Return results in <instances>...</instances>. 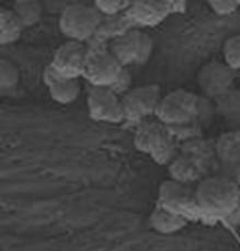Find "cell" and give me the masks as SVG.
I'll use <instances>...</instances> for the list:
<instances>
[{
    "mask_svg": "<svg viewBox=\"0 0 240 251\" xmlns=\"http://www.w3.org/2000/svg\"><path fill=\"white\" fill-rule=\"evenodd\" d=\"M196 207L210 215L227 216L240 205L239 185L228 176H209L195 188Z\"/></svg>",
    "mask_w": 240,
    "mask_h": 251,
    "instance_id": "cell-1",
    "label": "cell"
},
{
    "mask_svg": "<svg viewBox=\"0 0 240 251\" xmlns=\"http://www.w3.org/2000/svg\"><path fill=\"white\" fill-rule=\"evenodd\" d=\"M198 113V98L190 91L177 89L161 98L155 115L166 126L180 127L190 124Z\"/></svg>",
    "mask_w": 240,
    "mask_h": 251,
    "instance_id": "cell-2",
    "label": "cell"
},
{
    "mask_svg": "<svg viewBox=\"0 0 240 251\" xmlns=\"http://www.w3.org/2000/svg\"><path fill=\"white\" fill-rule=\"evenodd\" d=\"M102 15L95 6L72 3L64 8L58 25L62 33L71 41L82 42L90 38L98 29Z\"/></svg>",
    "mask_w": 240,
    "mask_h": 251,
    "instance_id": "cell-3",
    "label": "cell"
},
{
    "mask_svg": "<svg viewBox=\"0 0 240 251\" xmlns=\"http://www.w3.org/2000/svg\"><path fill=\"white\" fill-rule=\"evenodd\" d=\"M110 52L123 67L133 63L144 64L151 56L153 40L138 30H128L111 42Z\"/></svg>",
    "mask_w": 240,
    "mask_h": 251,
    "instance_id": "cell-4",
    "label": "cell"
},
{
    "mask_svg": "<svg viewBox=\"0 0 240 251\" xmlns=\"http://www.w3.org/2000/svg\"><path fill=\"white\" fill-rule=\"evenodd\" d=\"M134 145L157 161H163L170 155L171 137L166 129V125L154 121H143L134 135Z\"/></svg>",
    "mask_w": 240,
    "mask_h": 251,
    "instance_id": "cell-5",
    "label": "cell"
},
{
    "mask_svg": "<svg viewBox=\"0 0 240 251\" xmlns=\"http://www.w3.org/2000/svg\"><path fill=\"white\" fill-rule=\"evenodd\" d=\"M88 111L92 119L99 122L117 124L125 120L122 99L109 87H95L88 91Z\"/></svg>",
    "mask_w": 240,
    "mask_h": 251,
    "instance_id": "cell-6",
    "label": "cell"
},
{
    "mask_svg": "<svg viewBox=\"0 0 240 251\" xmlns=\"http://www.w3.org/2000/svg\"><path fill=\"white\" fill-rule=\"evenodd\" d=\"M161 98L160 87L154 83L133 88L122 98L125 120L143 121L156 114Z\"/></svg>",
    "mask_w": 240,
    "mask_h": 251,
    "instance_id": "cell-7",
    "label": "cell"
},
{
    "mask_svg": "<svg viewBox=\"0 0 240 251\" xmlns=\"http://www.w3.org/2000/svg\"><path fill=\"white\" fill-rule=\"evenodd\" d=\"M235 71L225 63L210 62L197 74V83L202 94L210 99H218L233 89Z\"/></svg>",
    "mask_w": 240,
    "mask_h": 251,
    "instance_id": "cell-8",
    "label": "cell"
},
{
    "mask_svg": "<svg viewBox=\"0 0 240 251\" xmlns=\"http://www.w3.org/2000/svg\"><path fill=\"white\" fill-rule=\"evenodd\" d=\"M89 56L87 46L82 42L68 41L55 50L50 65L65 77L78 78L84 76Z\"/></svg>",
    "mask_w": 240,
    "mask_h": 251,
    "instance_id": "cell-9",
    "label": "cell"
},
{
    "mask_svg": "<svg viewBox=\"0 0 240 251\" xmlns=\"http://www.w3.org/2000/svg\"><path fill=\"white\" fill-rule=\"evenodd\" d=\"M124 67L111 52H98L89 56L84 77L95 87H112Z\"/></svg>",
    "mask_w": 240,
    "mask_h": 251,
    "instance_id": "cell-10",
    "label": "cell"
},
{
    "mask_svg": "<svg viewBox=\"0 0 240 251\" xmlns=\"http://www.w3.org/2000/svg\"><path fill=\"white\" fill-rule=\"evenodd\" d=\"M158 205L183 214L193 206L196 207L195 189L182 181L166 180L158 189Z\"/></svg>",
    "mask_w": 240,
    "mask_h": 251,
    "instance_id": "cell-11",
    "label": "cell"
},
{
    "mask_svg": "<svg viewBox=\"0 0 240 251\" xmlns=\"http://www.w3.org/2000/svg\"><path fill=\"white\" fill-rule=\"evenodd\" d=\"M43 80L48 87L50 98L59 104L72 103L81 91L78 78L65 77L50 64L44 69Z\"/></svg>",
    "mask_w": 240,
    "mask_h": 251,
    "instance_id": "cell-12",
    "label": "cell"
},
{
    "mask_svg": "<svg viewBox=\"0 0 240 251\" xmlns=\"http://www.w3.org/2000/svg\"><path fill=\"white\" fill-rule=\"evenodd\" d=\"M216 154L228 173V178L240 180V131H232L221 135L216 144Z\"/></svg>",
    "mask_w": 240,
    "mask_h": 251,
    "instance_id": "cell-13",
    "label": "cell"
},
{
    "mask_svg": "<svg viewBox=\"0 0 240 251\" xmlns=\"http://www.w3.org/2000/svg\"><path fill=\"white\" fill-rule=\"evenodd\" d=\"M149 224L158 234L171 235L183 229L188 221L183 214L157 205L149 215Z\"/></svg>",
    "mask_w": 240,
    "mask_h": 251,
    "instance_id": "cell-14",
    "label": "cell"
},
{
    "mask_svg": "<svg viewBox=\"0 0 240 251\" xmlns=\"http://www.w3.org/2000/svg\"><path fill=\"white\" fill-rule=\"evenodd\" d=\"M25 27L12 9H0V44L9 45L21 38Z\"/></svg>",
    "mask_w": 240,
    "mask_h": 251,
    "instance_id": "cell-15",
    "label": "cell"
},
{
    "mask_svg": "<svg viewBox=\"0 0 240 251\" xmlns=\"http://www.w3.org/2000/svg\"><path fill=\"white\" fill-rule=\"evenodd\" d=\"M216 110L229 124L239 131L240 127V90L232 89L216 99Z\"/></svg>",
    "mask_w": 240,
    "mask_h": 251,
    "instance_id": "cell-16",
    "label": "cell"
},
{
    "mask_svg": "<svg viewBox=\"0 0 240 251\" xmlns=\"http://www.w3.org/2000/svg\"><path fill=\"white\" fill-rule=\"evenodd\" d=\"M13 12L19 18L24 27L35 25L42 18L43 7L35 0H19L13 3Z\"/></svg>",
    "mask_w": 240,
    "mask_h": 251,
    "instance_id": "cell-17",
    "label": "cell"
},
{
    "mask_svg": "<svg viewBox=\"0 0 240 251\" xmlns=\"http://www.w3.org/2000/svg\"><path fill=\"white\" fill-rule=\"evenodd\" d=\"M20 81V71L10 59L0 60V89L3 92L12 91Z\"/></svg>",
    "mask_w": 240,
    "mask_h": 251,
    "instance_id": "cell-18",
    "label": "cell"
},
{
    "mask_svg": "<svg viewBox=\"0 0 240 251\" xmlns=\"http://www.w3.org/2000/svg\"><path fill=\"white\" fill-rule=\"evenodd\" d=\"M223 56L227 66L235 72H240V34L230 36L225 41Z\"/></svg>",
    "mask_w": 240,
    "mask_h": 251,
    "instance_id": "cell-19",
    "label": "cell"
},
{
    "mask_svg": "<svg viewBox=\"0 0 240 251\" xmlns=\"http://www.w3.org/2000/svg\"><path fill=\"white\" fill-rule=\"evenodd\" d=\"M131 2L126 0H96L95 1V7L98 9L101 15L113 16L117 13L125 10L130 7Z\"/></svg>",
    "mask_w": 240,
    "mask_h": 251,
    "instance_id": "cell-20",
    "label": "cell"
},
{
    "mask_svg": "<svg viewBox=\"0 0 240 251\" xmlns=\"http://www.w3.org/2000/svg\"><path fill=\"white\" fill-rule=\"evenodd\" d=\"M209 4L216 15L224 17L230 16L234 12H236L237 9L240 7V1H235V0H212V1H209Z\"/></svg>",
    "mask_w": 240,
    "mask_h": 251,
    "instance_id": "cell-21",
    "label": "cell"
},
{
    "mask_svg": "<svg viewBox=\"0 0 240 251\" xmlns=\"http://www.w3.org/2000/svg\"><path fill=\"white\" fill-rule=\"evenodd\" d=\"M131 83H132V76L130 72L127 71V69L124 67V69L121 73V75L118 78V80L115 81L114 85L111 87V89H112L115 94L120 95H125L127 91H130L131 89Z\"/></svg>",
    "mask_w": 240,
    "mask_h": 251,
    "instance_id": "cell-22",
    "label": "cell"
},
{
    "mask_svg": "<svg viewBox=\"0 0 240 251\" xmlns=\"http://www.w3.org/2000/svg\"><path fill=\"white\" fill-rule=\"evenodd\" d=\"M239 74H240V72H239Z\"/></svg>",
    "mask_w": 240,
    "mask_h": 251,
    "instance_id": "cell-23",
    "label": "cell"
}]
</instances>
